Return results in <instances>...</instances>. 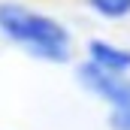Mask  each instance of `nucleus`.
Listing matches in <instances>:
<instances>
[{
	"instance_id": "f03ea898",
	"label": "nucleus",
	"mask_w": 130,
	"mask_h": 130,
	"mask_svg": "<svg viewBox=\"0 0 130 130\" xmlns=\"http://www.w3.org/2000/svg\"><path fill=\"white\" fill-rule=\"evenodd\" d=\"M79 79H82L97 97L109 100L115 109H127L130 106V82L121 79L118 73H109V70L97 67L94 61H88L85 67H79Z\"/></svg>"
},
{
	"instance_id": "f257e3e1",
	"label": "nucleus",
	"mask_w": 130,
	"mask_h": 130,
	"mask_svg": "<svg viewBox=\"0 0 130 130\" xmlns=\"http://www.w3.org/2000/svg\"><path fill=\"white\" fill-rule=\"evenodd\" d=\"M0 30L39 58L67 61V55H70V48H67L70 36L64 27L45 15H36L30 9L18 6V3H0Z\"/></svg>"
},
{
	"instance_id": "7ed1b4c3",
	"label": "nucleus",
	"mask_w": 130,
	"mask_h": 130,
	"mask_svg": "<svg viewBox=\"0 0 130 130\" xmlns=\"http://www.w3.org/2000/svg\"><path fill=\"white\" fill-rule=\"evenodd\" d=\"M88 52H91V61L103 70H109V73H124L130 70V52L124 48H115V45H109V42H103V39H94L91 45H88Z\"/></svg>"
},
{
	"instance_id": "20e7f679",
	"label": "nucleus",
	"mask_w": 130,
	"mask_h": 130,
	"mask_svg": "<svg viewBox=\"0 0 130 130\" xmlns=\"http://www.w3.org/2000/svg\"><path fill=\"white\" fill-rule=\"evenodd\" d=\"M91 6L106 18H124L130 12V0H91Z\"/></svg>"
},
{
	"instance_id": "39448f33",
	"label": "nucleus",
	"mask_w": 130,
	"mask_h": 130,
	"mask_svg": "<svg viewBox=\"0 0 130 130\" xmlns=\"http://www.w3.org/2000/svg\"><path fill=\"white\" fill-rule=\"evenodd\" d=\"M112 130H130V106L127 109H115V115L109 118Z\"/></svg>"
}]
</instances>
